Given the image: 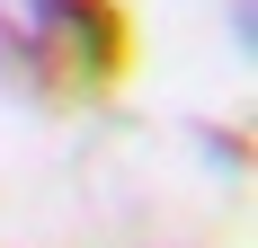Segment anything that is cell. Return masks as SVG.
Masks as SVG:
<instances>
[{"label": "cell", "instance_id": "1", "mask_svg": "<svg viewBox=\"0 0 258 248\" xmlns=\"http://www.w3.org/2000/svg\"><path fill=\"white\" fill-rule=\"evenodd\" d=\"M134 71L125 0H0V98L27 115H89Z\"/></svg>", "mask_w": 258, "mask_h": 248}]
</instances>
